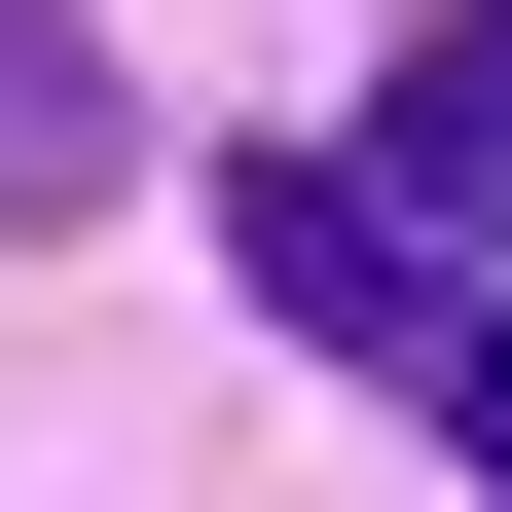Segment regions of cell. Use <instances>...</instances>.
<instances>
[{
	"label": "cell",
	"instance_id": "3",
	"mask_svg": "<svg viewBox=\"0 0 512 512\" xmlns=\"http://www.w3.org/2000/svg\"><path fill=\"white\" fill-rule=\"evenodd\" d=\"M74 183H110V37H74V0H0V220H74Z\"/></svg>",
	"mask_w": 512,
	"mask_h": 512
},
{
	"label": "cell",
	"instance_id": "1",
	"mask_svg": "<svg viewBox=\"0 0 512 512\" xmlns=\"http://www.w3.org/2000/svg\"><path fill=\"white\" fill-rule=\"evenodd\" d=\"M220 256H256V330H293V366H439V330H476V256H439L366 147H256V183H220Z\"/></svg>",
	"mask_w": 512,
	"mask_h": 512
},
{
	"label": "cell",
	"instance_id": "2",
	"mask_svg": "<svg viewBox=\"0 0 512 512\" xmlns=\"http://www.w3.org/2000/svg\"><path fill=\"white\" fill-rule=\"evenodd\" d=\"M366 183H403V220H439V256H476V220H512V0H476V37H403V110H366Z\"/></svg>",
	"mask_w": 512,
	"mask_h": 512
},
{
	"label": "cell",
	"instance_id": "4",
	"mask_svg": "<svg viewBox=\"0 0 512 512\" xmlns=\"http://www.w3.org/2000/svg\"><path fill=\"white\" fill-rule=\"evenodd\" d=\"M439 439H476V476H512V293H476V330H439Z\"/></svg>",
	"mask_w": 512,
	"mask_h": 512
}]
</instances>
